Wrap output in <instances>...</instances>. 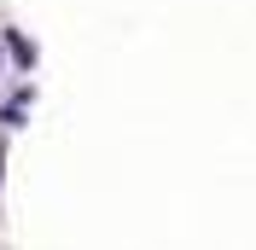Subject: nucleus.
I'll return each instance as SVG.
<instances>
[{
    "instance_id": "1",
    "label": "nucleus",
    "mask_w": 256,
    "mask_h": 250,
    "mask_svg": "<svg viewBox=\"0 0 256 250\" xmlns=\"http://www.w3.org/2000/svg\"><path fill=\"white\" fill-rule=\"evenodd\" d=\"M6 47H12V58H18V64H35V47H30V41H24V35H18V30L6 35Z\"/></svg>"
}]
</instances>
